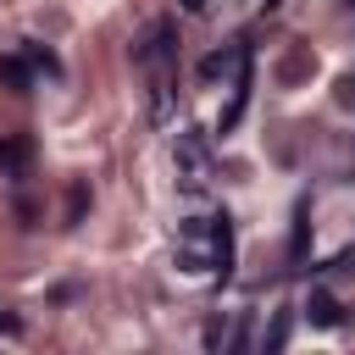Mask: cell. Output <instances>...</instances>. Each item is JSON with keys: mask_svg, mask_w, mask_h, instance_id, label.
Returning <instances> with one entry per match:
<instances>
[{"mask_svg": "<svg viewBox=\"0 0 355 355\" xmlns=\"http://www.w3.org/2000/svg\"><path fill=\"white\" fill-rule=\"evenodd\" d=\"M172 166H178V183H183V189H205V178H211V150H205V139H200V133H178Z\"/></svg>", "mask_w": 355, "mask_h": 355, "instance_id": "1", "label": "cell"}, {"mask_svg": "<svg viewBox=\"0 0 355 355\" xmlns=\"http://www.w3.org/2000/svg\"><path fill=\"white\" fill-rule=\"evenodd\" d=\"M33 172V139L28 133H0V178H28Z\"/></svg>", "mask_w": 355, "mask_h": 355, "instance_id": "2", "label": "cell"}, {"mask_svg": "<svg viewBox=\"0 0 355 355\" xmlns=\"http://www.w3.org/2000/svg\"><path fill=\"white\" fill-rule=\"evenodd\" d=\"M244 105H250V67H239V78H233V100H227V111L216 116V133H233V122L244 116Z\"/></svg>", "mask_w": 355, "mask_h": 355, "instance_id": "3", "label": "cell"}, {"mask_svg": "<svg viewBox=\"0 0 355 355\" xmlns=\"http://www.w3.org/2000/svg\"><path fill=\"white\" fill-rule=\"evenodd\" d=\"M139 61H150V67H166L172 61V22H155L150 28V44L139 50Z\"/></svg>", "mask_w": 355, "mask_h": 355, "instance_id": "4", "label": "cell"}, {"mask_svg": "<svg viewBox=\"0 0 355 355\" xmlns=\"http://www.w3.org/2000/svg\"><path fill=\"white\" fill-rule=\"evenodd\" d=\"M0 83L6 89H33V61L28 55H0Z\"/></svg>", "mask_w": 355, "mask_h": 355, "instance_id": "5", "label": "cell"}, {"mask_svg": "<svg viewBox=\"0 0 355 355\" xmlns=\"http://www.w3.org/2000/svg\"><path fill=\"white\" fill-rule=\"evenodd\" d=\"M311 322H316V327H333V322H338V300L316 288V294H311Z\"/></svg>", "mask_w": 355, "mask_h": 355, "instance_id": "6", "label": "cell"}, {"mask_svg": "<svg viewBox=\"0 0 355 355\" xmlns=\"http://www.w3.org/2000/svg\"><path fill=\"white\" fill-rule=\"evenodd\" d=\"M239 55H244V50H216V55H205V67H200V72H205V78H216V72H233V61H239Z\"/></svg>", "mask_w": 355, "mask_h": 355, "instance_id": "7", "label": "cell"}, {"mask_svg": "<svg viewBox=\"0 0 355 355\" xmlns=\"http://www.w3.org/2000/svg\"><path fill=\"white\" fill-rule=\"evenodd\" d=\"M22 55H28V61H33V67H44V72H61V61H55V55H50V50H39V44H28V50H22Z\"/></svg>", "mask_w": 355, "mask_h": 355, "instance_id": "8", "label": "cell"}, {"mask_svg": "<svg viewBox=\"0 0 355 355\" xmlns=\"http://www.w3.org/2000/svg\"><path fill=\"white\" fill-rule=\"evenodd\" d=\"M333 272H349V277H355V250H344V255L333 261Z\"/></svg>", "mask_w": 355, "mask_h": 355, "instance_id": "9", "label": "cell"}, {"mask_svg": "<svg viewBox=\"0 0 355 355\" xmlns=\"http://www.w3.org/2000/svg\"><path fill=\"white\" fill-rule=\"evenodd\" d=\"M178 6H183V11H189V17H200V11H205V6H211V0H178Z\"/></svg>", "mask_w": 355, "mask_h": 355, "instance_id": "10", "label": "cell"}, {"mask_svg": "<svg viewBox=\"0 0 355 355\" xmlns=\"http://www.w3.org/2000/svg\"><path fill=\"white\" fill-rule=\"evenodd\" d=\"M0 327H6V333H17V316H6V311H0Z\"/></svg>", "mask_w": 355, "mask_h": 355, "instance_id": "11", "label": "cell"}, {"mask_svg": "<svg viewBox=\"0 0 355 355\" xmlns=\"http://www.w3.org/2000/svg\"><path fill=\"white\" fill-rule=\"evenodd\" d=\"M344 6H355V0H344Z\"/></svg>", "mask_w": 355, "mask_h": 355, "instance_id": "12", "label": "cell"}]
</instances>
